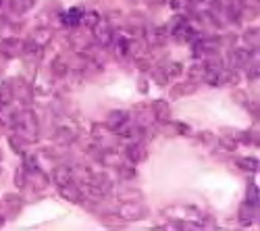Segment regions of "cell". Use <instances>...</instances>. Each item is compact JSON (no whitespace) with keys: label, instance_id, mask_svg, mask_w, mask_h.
<instances>
[{"label":"cell","instance_id":"obj_1","mask_svg":"<svg viewBox=\"0 0 260 231\" xmlns=\"http://www.w3.org/2000/svg\"><path fill=\"white\" fill-rule=\"evenodd\" d=\"M13 127L17 131V136H21V138H23L25 142H29V144L38 142V138H40L38 117L29 109H23V111H19L17 115H13Z\"/></svg>","mask_w":260,"mask_h":231},{"label":"cell","instance_id":"obj_2","mask_svg":"<svg viewBox=\"0 0 260 231\" xmlns=\"http://www.w3.org/2000/svg\"><path fill=\"white\" fill-rule=\"evenodd\" d=\"M85 185H88L90 194L96 198H104L106 194L113 192V183L104 173H92L88 179H85Z\"/></svg>","mask_w":260,"mask_h":231},{"label":"cell","instance_id":"obj_3","mask_svg":"<svg viewBox=\"0 0 260 231\" xmlns=\"http://www.w3.org/2000/svg\"><path fill=\"white\" fill-rule=\"evenodd\" d=\"M117 217L123 223L125 221H142V219L148 217V208L142 204V200L140 202H123L121 208H119V213H117Z\"/></svg>","mask_w":260,"mask_h":231},{"label":"cell","instance_id":"obj_4","mask_svg":"<svg viewBox=\"0 0 260 231\" xmlns=\"http://www.w3.org/2000/svg\"><path fill=\"white\" fill-rule=\"evenodd\" d=\"M165 215H171L169 219H187V221H204V215L193 206H171L165 211Z\"/></svg>","mask_w":260,"mask_h":231},{"label":"cell","instance_id":"obj_5","mask_svg":"<svg viewBox=\"0 0 260 231\" xmlns=\"http://www.w3.org/2000/svg\"><path fill=\"white\" fill-rule=\"evenodd\" d=\"M252 56L254 54L248 48H235V50H231L227 54V65H229V69H242L252 60Z\"/></svg>","mask_w":260,"mask_h":231},{"label":"cell","instance_id":"obj_6","mask_svg":"<svg viewBox=\"0 0 260 231\" xmlns=\"http://www.w3.org/2000/svg\"><path fill=\"white\" fill-rule=\"evenodd\" d=\"M92 31H94V38H96V42L100 46H108L113 42V38H115L113 36V27L108 25V21H104L102 17H100L98 23L92 27Z\"/></svg>","mask_w":260,"mask_h":231},{"label":"cell","instance_id":"obj_7","mask_svg":"<svg viewBox=\"0 0 260 231\" xmlns=\"http://www.w3.org/2000/svg\"><path fill=\"white\" fill-rule=\"evenodd\" d=\"M196 90H198V83L189 79V81H181V83H175V86L171 88L169 96H171V100H179V98H185V96L193 94Z\"/></svg>","mask_w":260,"mask_h":231},{"label":"cell","instance_id":"obj_8","mask_svg":"<svg viewBox=\"0 0 260 231\" xmlns=\"http://www.w3.org/2000/svg\"><path fill=\"white\" fill-rule=\"evenodd\" d=\"M152 119L156 123H169L171 121V104H169V100H154L152 102Z\"/></svg>","mask_w":260,"mask_h":231},{"label":"cell","instance_id":"obj_9","mask_svg":"<svg viewBox=\"0 0 260 231\" xmlns=\"http://www.w3.org/2000/svg\"><path fill=\"white\" fill-rule=\"evenodd\" d=\"M127 123H129V115L125 111H113L111 115L106 117V127L111 131H115V134H119Z\"/></svg>","mask_w":260,"mask_h":231},{"label":"cell","instance_id":"obj_10","mask_svg":"<svg viewBox=\"0 0 260 231\" xmlns=\"http://www.w3.org/2000/svg\"><path fill=\"white\" fill-rule=\"evenodd\" d=\"M23 44L25 42H21L19 38H7V40H3L0 48H3V54L7 58H15L19 54H23Z\"/></svg>","mask_w":260,"mask_h":231},{"label":"cell","instance_id":"obj_11","mask_svg":"<svg viewBox=\"0 0 260 231\" xmlns=\"http://www.w3.org/2000/svg\"><path fill=\"white\" fill-rule=\"evenodd\" d=\"M125 156H127L129 160H132L134 164H138V162L146 160V156H148L146 146H144L142 142H129V146L125 148Z\"/></svg>","mask_w":260,"mask_h":231},{"label":"cell","instance_id":"obj_12","mask_svg":"<svg viewBox=\"0 0 260 231\" xmlns=\"http://www.w3.org/2000/svg\"><path fill=\"white\" fill-rule=\"evenodd\" d=\"M73 179H75V171L71 169L69 164H58L56 169H54V183H56L58 187L71 183Z\"/></svg>","mask_w":260,"mask_h":231},{"label":"cell","instance_id":"obj_13","mask_svg":"<svg viewBox=\"0 0 260 231\" xmlns=\"http://www.w3.org/2000/svg\"><path fill=\"white\" fill-rule=\"evenodd\" d=\"M60 196H62L64 200L73 202V204H81V202H83V192H81V187H79V185H75L73 181L60 187Z\"/></svg>","mask_w":260,"mask_h":231},{"label":"cell","instance_id":"obj_14","mask_svg":"<svg viewBox=\"0 0 260 231\" xmlns=\"http://www.w3.org/2000/svg\"><path fill=\"white\" fill-rule=\"evenodd\" d=\"M50 40H52V31L46 29V27L36 29V31L31 34V38H29V42H34L38 48H46V46L50 44Z\"/></svg>","mask_w":260,"mask_h":231},{"label":"cell","instance_id":"obj_15","mask_svg":"<svg viewBox=\"0 0 260 231\" xmlns=\"http://www.w3.org/2000/svg\"><path fill=\"white\" fill-rule=\"evenodd\" d=\"M117 198L121 200V202H140L142 198H144V194L138 190V187H121V190L117 192Z\"/></svg>","mask_w":260,"mask_h":231},{"label":"cell","instance_id":"obj_16","mask_svg":"<svg viewBox=\"0 0 260 231\" xmlns=\"http://www.w3.org/2000/svg\"><path fill=\"white\" fill-rule=\"evenodd\" d=\"M83 9L81 7H73V9H69L67 13L62 15V23L64 25H69V27H75V25H79L81 23V17H83Z\"/></svg>","mask_w":260,"mask_h":231},{"label":"cell","instance_id":"obj_17","mask_svg":"<svg viewBox=\"0 0 260 231\" xmlns=\"http://www.w3.org/2000/svg\"><path fill=\"white\" fill-rule=\"evenodd\" d=\"M256 215H258V206L248 204V202H244V204L240 206V223H242V225H250V223L256 219Z\"/></svg>","mask_w":260,"mask_h":231},{"label":"cell","instance_id":"obj_18","mask_svg":"<svg viewBox=\"0 0 260 231\" xmlns=\"http://www.w3.org/2000/svg\"><path fill=\"white\" fill-rule=\"evenodd\" d=\"M9 7L15 15H25L36 7V0H9Z\"/></svg>","mask_w":260,"mask_h":231},{"label":"cell","instance_id":"obj_19","mask_svg":"<svg viewBox=\"0 0 260 231\" xmlns=\"http://www.w3.org/2000/svg\"><path fill=\"white\" fill-rule=\"evenodd\" d=\"M54 138H56V142H60V144H71L75 138H77V134L71 129V127H56V131H54Z\"/></svg>","mask_w":260,"mask_h":231},{"label":"cell","instance_id":"obj_20","mask_svg":"<svg viewBox=\"0 0 260 231\" xmlns=\"http://www.w3.org/2000/svg\"><path fill=\"white\" fill-rule=\"evenodd\" d=\"M15 100V94H13V83L11 81H5L3 86H0V104H11Z\"/></svg>","mask_w":260,"mask_h":231},{"label":"cell","instance_id":"obj_21","mask_svg":"<svg viewBox=\"0 0 260 231\" xmlns=\"http://www.w3.org/2000/svg\"><path fill=\"white\" fill-rule=\"evenodd\" d=\"M235 164L246 171H258V158H254V156H242V158H237Z\"/></svg>","mask_w":260,"mask_h":231},{"label":"cell","instance_id":"obj_22","mask_svg":"<svg viewBox=\"0 0 260 231\" xmlns=\"http://www.w3.org/2000/svg\"><path fill=\"white\" fill-rule=\"evenodd\" d=\"M244 202L258 206V185L254 181H248V190H246V200Z\"/></svg>","mask_w":260,"mask_h":231},{"label":"cell","instance_id":"obj_23","mask_svg":"<svg viewBox=\"0 0 260 231\" xmlns=\"http://www.w3.org/2000/svg\"><path fill=\"white\" fill-rule=\"evenodd\" d=\"M162 71H165V75L171 79V77H179L181 73H183V65L181 62H169L167 67H162Z\"/></svg>","mask_w":260,"mask_h":231},{"label":"cell","instance_id":"obj_24","mask_svg":"<svg viewBox=\"0 0 260 231\" xmlns=\"http://www.w3.org/2000/svg\"><path fill=\"white\" fill-rule=\"evenodd\" d=\"M52 73L56 77H62V75H67L69 73V67H67V62H64L62 58H54L52 60Z\"/></svg>","mask_w":260,"mask_h":231},{"label":"cell","instance_id":"obj_25","mask_svg":"<svg viewBox=\"0 0 260 231\" xmlns=\"http://www.w3.org/2000/svg\"><path fill=\"white\" fill-rule=\"evenodd\" d=\"M204 73H206V67H202V65H191L189 67V79L191 81H204Z\"/></svg>","mask_w":260,"mask_h":231},{"label":"cell","instance_id":"obj_26","mask_svg":"<svg viewBox=\"0 0 260 231\" xmlns=\"http://www.w3.org/2000/svg\"><path fill=\"white\" fill-rule=\"evenodd\" d=\"M9 144H11V148H13L17 154H25V150H23L25 140L21 138V136H11V138H9Z\"/></svg>","mask_w":260,"mask_h":231},{"label":"cell","instance_id":"obj_27","mask_svg":"<svg viewBox=\"0 0 260 231\" xmlns=\"http://www.w3.org/2000/svg\"><path fill=\"white\" fill-rule=\"evenodd\" d=\"M98 21H100V17H98V13H94V11H92V13H83V17H81V23H83L85 27H90V29L98 23Z\"/></svg>","mask_w":260,"mask_h":231},{"label":"cell","instance_id":"obj_28","mask_svg":"<svg viewBox=\"0 0 260 231\" xmlns=\"http://www.w3.org/2000/svg\"><path fill=\"white\" fill-rule=\"evenodd\" d=\"M244 40L250 44V50H258V29H250V31H246Z\"/></svg>","mask_w":260,"mask_h":231},{"label":"cell","instance_id":"obj_29","mask_svg":"<svg viewBox=\"0 0 260 231\" xmlns=\"http://www.w3.org/2000/svg\"><path fill=\"white\" fill-rule=\"evenodd\" d=\"M7 206H11L13 208V213H17L19 211V206H21V198L19 196H15V194H7Z\"/></svg>","mask_w":260,"mask_h":231},{"label":"cell","instance_id":"obj_30","mask_svg":"<svg viewBox=\"0 0 260 231\" xmlns=\"http://www.w3.org/2000/svg\"><path fill=\"white\" fill-rule=\"evenodd\" d=\"M115 48H117V54L119 56H127L129 54V42L127 40H117Z\"/></svg>","mask_w":260,"mask_h":231},{"label":"cell","instance_id":"obj_31","mask_svg":"<svg viewBox=\"0 0 260 231\" xmlns=\"http://www.w3.org/2000/svg\"><path fill=\"white\" fill-rule=\"evenodd\" d=\"M246 67H248V77H250L252 81L258 79V73H260V71H258V60H256V62H248Z\"/></svg>","mask_w":260,"mask_h":231},{"label":"cell","instance_id":"obj_32","mask_svg":"<svg viewBox=\"0 0 260 231\" xmlns=\"http://www.w3.org/2000/svg\"><path fill=\"white\" fill-rule=\"evenodd\" d=\"M233 98H235V102L237 104H248V98H246V92H233Z\"/></svg>","mask_w":260,"mask_h":231},{"label":"cell","instance_id":"obj_33","mask_svg":"<svg viewBox=\"0 0 260 231\" xmlns=\"http://www.w3.org/2000/svg\"><path fill=\"white\" fill-rule=\"evenodd\" d=\"M117 169H119V175H121V177H125V179H127V177H134V175H136V171H134V169H125L123 164H121V167H117Z\"/></svg>","mask_w":260,"mask_h":231},{"label":"cell","instance_id":"obj_34","mask_svg":"<svg viewBox=\"0 0 260 231\" xmlns=\"http://www.w3.org/2000/svg\"><path fill=\"white\" fill-rule=\"evenodd\" d=\"M169 7L171 9H181V7H185V0H169Z\"/></svg>","mask_w":260,"mask_h":231},{"label":"cell","instance_id":"obj_35","mask_svg":"<svg viewBox=\"0 0 260 231\" xmlns=\"http://www.w3.org/2000/svg\"><path fill=\"white\" fill-rule=\"evenodd\" d=\"M5 221H7V217H3V215H0V227L5 225Z\"/></svg>","mask_w":260,"mask_h":231},{"label":"cell","instance_id":"obj_36","mask_svg":"<svg viewBox=\"0 0 260 231\" xmlns=\"http://www.w3.org/2000/svg\"><path fill=\"white\" fill-rule=\"evenodd\" d=\"M3 3H5V0H0V5H3Z\"/></svg>","mask_w":260,"mask_h":231}]
</instances>
